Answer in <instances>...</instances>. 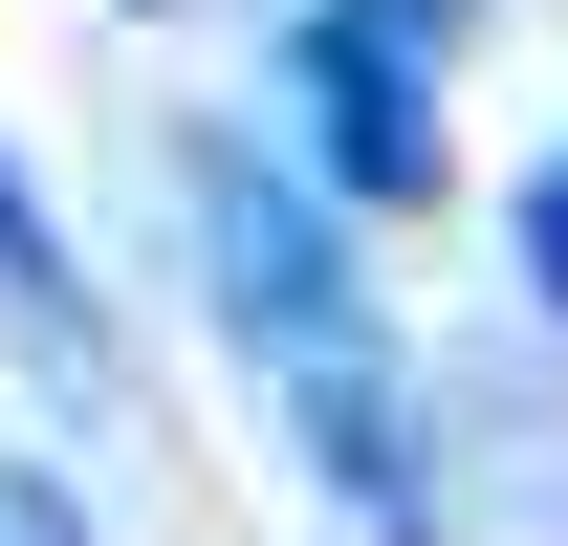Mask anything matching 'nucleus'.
<instances>
[{
    "label": "nucleus",
    "mask_w": 568,
    "mask_h": 546,
    "mask_svg": "<svg viewBox=\"0 0 568 546\" xmlns=\"http://www.w3.org/2000/svg\"><path fill=\"white\" fill-rule=\"evenodd\" d=\"M175 219H197V306H219V350H241V372L284 394L306 481H328L372 546H437V437H416V372H394V328H372L351 219L306 198V153H241V132H197Z\"/></svg>",
    "instance_id": "1"
},
{
    "label": "nucleus",
    "mask_w": 568,
    "mask_h": 546,
    "mask_svg": "<svg viewBox=\"0 0 568 546\" xmlns=\"http://www.w3.org/2000/svg\"><path fill=\"white\" fill-rule=\"evenodd\" d=\"M459 22H481V0H306V22H284V132H306V175H328L351 219H394V198L459 175V153H437Z\"/></svg>",
    "instance_id": "2"
},
{
    "label": "nucleus",
    "mask_w": 568,
    "mask_h": 546,
    "mask_svg": "<svg viewBox=\"0 0 568 546\" xmlns=\"http://www.w3.org/2000/svg\"><path fill=\"white\" fill-rule=\"evenodd\" d=\"M0 328L44 350V372H88V350H110V328H88V284H67V219L22 198V175H0Z\"/></svg>",
    "instance_id": "3"
},
{
    "label": "nucleus",
    "mask_w": 568,
    "mask_h": 546,
    "mask_svg": "<svg viewBox=\"0 0 568 546\" xmlns=\"http://www.w3.org/2000/svg\"><path fill=\"white\" fill-rule=\"evenodd\" d=\"M503 241H525V306H547V328H568V153H547V175H525V198H503Z\"/></svg>",
    "instance_id": "4"
},
{
    "label": "nucleus",
    "mask_w": 568,
    "mask_h": 546,
    "mask_svg": "<svg viewBox=\"0 0 568 546\" xmlns=\"http://www.w3.org/2000/svg\"><path fill=\"white\" fill-rule=\"evenodd\" d=\"M0 546H88V503H67L44 459H0Z\"/></svg>",
    "instance_id": "5"
}]
</instances>
